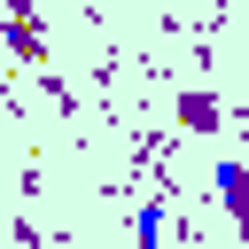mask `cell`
<instances>
[{"mask_svg": "<svg viewBox=\"0 0 249 249\" xmlns=\"http://www.w3.org/2000/svg\"><path fill=\"white\" fill-rule=\"evenodd\" d=\"M163 233H171V210H163V202H140V210H132V241H140V249H163Z\"/></svg>", "mask_w": 249, "mask_h": 249, "instance_id": "6da1fadb", "label": "cell"}]
</instances>
